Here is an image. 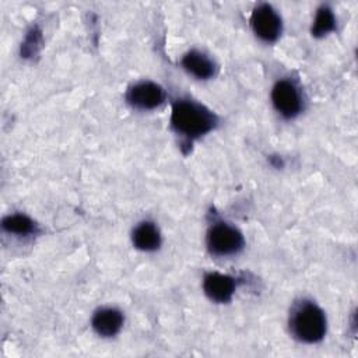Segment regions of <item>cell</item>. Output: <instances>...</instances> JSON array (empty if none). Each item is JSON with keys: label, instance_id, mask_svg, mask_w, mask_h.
<instances>
[{"label": "cell", "instance_id": "1", "mask_svg": "<svg viewBox=\"0 0 358 358\" xmlns=\"http://www.w3.org/2000/svg\"><path fill=\"white\" fill-rule=\"evenodd\" d=\"M217 124V116L197 101L182 98L173 102L171 126L179 136L194 140L210 133Z\"/></svg>", "mask_w": 358, "mask_h": 358}, {"label": "cell", "instance_id": "2", "mask_svg": "<svg viewBox=\"0 0 358 358\" xmlns=\"http://www.w3.org/2000/svg\"><path fill=\"white\" fill-rule=\"evenodd\" d=\"M326 329V315L315 302L302 299L292 306L289 330L296 340L308 344L317 343L324 337Z\"/></svg>", "mask_w": 358, "mask_h": 358}, {"label": "cell", "instance_id": "3", "mask_svg": "<svg viewBox=\"0 0 358 358\" xmlns=\"http://www.w3.org/2000/svg\"><path fill=\"white\" fill-rule=\"evenodd\" d=\"M243 236L239 229L228 222H214L207 232V248L214 256H232L243 248Z\"/></svg>", "mask_w": 358, "mask_h": 358}, {"label": "cell", "instance_id": "4", "mask_svg": "<svg viewBox=\"0 0 358 358\" xmlns=\"http://www.w3.org/2000/svg\"><path fill=\"white\" fill-rule=\"evenodd\" d=\"M271 102L275 110L285 119L298 116L303 108L299 88L294 81L282 78L278 80L271 90Z\"/></svg>", "mask_w": 358, "mask_h": 358}, {"label": "cell", "instance_id": "5", "mask_svg": "<svg viewBox=\"0 0 358 358\" xmlns=\"http://www.w3.org/2000/svg\"><path fill=\"white\" fill-rule=\"evenodd\" d=\"M250 25L255 35L264 42H274L281 35L282 22L278 13L270 4H259L250 15Z\"/></svg>", "mask_w": 358, "mask_h": 358}, {"label": "cell", "instance_id": "6", "mask_svg": "<svg viewBox=\"0 0 358 358\" xmlns=\"http://www.w3.org/2000/svg\"><path fill=\"white\" fill-rule=\"evenodd\" d=\"M126 99L133 108L148 110L159 106L164 102L165 91L157 83L140 81L129 88Z\"/></svg>", "mask_w": 358, "mask_h": 358}, {"label": "cell", "instance_id": "7", "mask_svg": "<svg viewBox=\"0 0 358 358\" xmlns=\"http://www.w3.org/2000/svg\"><path fill=\"white\" fill-rule=\"evenodd\" d=\"M203 289L211 301L224 303L231 301L236 289V281L228 274L207 273L203 280Z\"/></svg>", "mask_w": 358, "mask_h": 358}, {"label": "cell", "instance_id": "8", "mask_svg": "<svg viewBox=\"0 0 358 358\" xmlns=\"http://www.w3.org/2000/svg\"><path fill=\"white\" fill-rule=\"evenodd\" d=\"M123 315L116 308H101L98 309L91 320L92 329L102 337L116 336L123 326Z\"/></svg>", "mask_w": 358, "mask_h": 358}, {"label": "cell", "instance_id": "9", "mask_svg": "<svg viewBox=\"0 0 358 358\" xmlns=\"http://www.w3.org/2000/svg\"><path fill=\"white\" fill-rule=\"evenodd\" d=\"M183 69L199 80L211 78L215 74V64L214 62L199 50H190L182 57Z\"/></svg>", "mask_w": 358, "mask_h": 358}, {"label": "cell", "instance_id": "10", "mask_svg": "<svg viewBox=\"0 0 358 358\" xmlns=\"http://www.w3.org/2000/svg\"><path fill=\"white\" fill-rule=\"evenodd\" d=\"M133 245L144 252H154L161 246V234L157 225L151 221H141L131 234Z\"/></svg>", "mask_w": 358, "mask_h": 358}, {"label": "cell", "instance_id": "11", "mask_svg": "<svg viewBox=\"0 0 358 358\" xmlns=\"http://www.w3.org/2000/svg\"><path fill=\"white\" fill-rule=\"evenodd\" d=\"M1 227L6 232L17 236H28L36 232V224L24 214H11L3 218Z\"/></svg>", "mask_w": 358, "mask_h": 358}, {"label": "cell", "instance_id": "12", "mask_svg": "<svg viewBox=\"0 0 358 358\" xmlns=\"http://www.w3.org/2000/svg\"><path fill=\"white\" fill-rule=\"evenodd\" d=\"M334 28H336V17L331 8L329 6H322L315 15L313 25H312V35L320 38L334 31Z\"/></svg>", "mask_w": 358, "mask_h": 358}]
</instances>
